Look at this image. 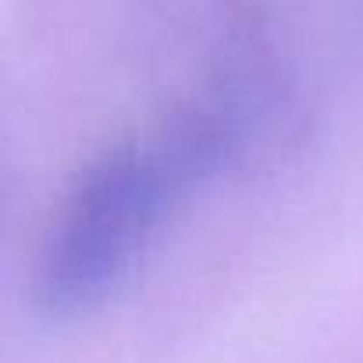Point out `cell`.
Returning a JSON list of instances; mask_svg holds the SVG:
<instances>
[{
    "label": "cell",
    "instance_id": "1",
    "mask_svg": "<svg viewBox=\"0 0 363 363\" xmlns=\"http://www.w3.org/2000/svg\"><path fill=\"white\" fill-rule=\"evenodd\" d=\"M178 111L153 132L111 143L86 164L57 207L40 253V299L54 313L96 306L139 260L150 235L196 182L211 157Z\"/></svg>",
    "mask_w": 363,
    "mask_h": 363
}]
</instances>
